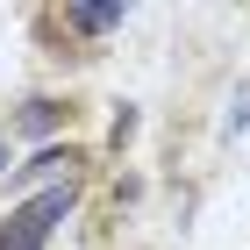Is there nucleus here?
Listing matches in <instances>:
<instances>
[{
	"instance_id": "f257e3e1",
	"label": "nucleus",
	"mask_w": 250,
	"mask_h": 250,
	"mask_svg": "<svg viewBox=\"0 0 250 250\" xmlns=\"http://www.w3.org/2000/svg\"><path fill=\"white\" fill-rule=\"evenodd\" d=\"M64 208H72V186H50V193H36V200H21V208L0 222V250H43L50 229L64 222Z\"/></svg>"
},
{
	"instance_id": "f03ea898",
	"label": "nucleus",
	"mask_w": 250,
	"mask_h": 250,
	"mask_svg": "<svg viewBox=\"0 0 250 250\" xmlns=\"http://www.w3.org/2000/svg\"><path fill=\"white\" fill-rule=\"evenodd\" d=\"M122 15H129V0H64V29L72 36H107Z\"/></svg>"
}]
</instances>
